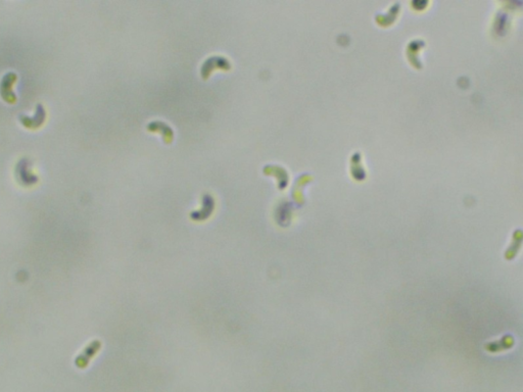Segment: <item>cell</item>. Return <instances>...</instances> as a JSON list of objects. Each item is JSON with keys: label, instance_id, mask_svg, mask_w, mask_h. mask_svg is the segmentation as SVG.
Here are the masks:
<instances>
[{"label": "cell", "instance_id": "obj_3", "mask_svg": "<svg viewBox=\"0 0 523 392\" xmlns=\"http://www.w3.org/2000/svg\"><path fill=\"white\" fill-rule=\"evenodd\" d=\"M30 163L28 162L27 159H23L18 164H17V168H15V172H17V174L22 175L21 176V180H24L25 179V183H34L37 181V178L28 173V167H29Z\"/></svg>", "mask_w": 523, "mask_h": 392}, {"label": "cell", "instance_id": "obj_1", "mask_svg": "<svg viewBox=\"0 0 523 392\" xmlns=\"http://www.w3.org/2000/svg\"><path fill=\"white\" fill-rule=\"evenodd\" d=\"M16 76L14 73H7L2 78L1 84H0V94L4 100L12 102L15 100V95L11 91V85L15 81Z\"/></svg>", "mask_w": 523, "mask_h": 392}, {"label": "cell", "instance_id": "obj_2", "mask_svg": "<svg viewBox=\"0 0 523 392\" xmlns=\"http://www.w3.org/2000/svg\"><path fill=\"white\" fill-rule=\"evenodd\" d=\"M44 119H45V110L41 104L37 105V109H36V113H35L34 117L26 116L23 114L20 116V120L23 123V125H25L27 127H31V128H36V127L40 126L43 123Z\"/></svg>", "mask_w": 523, "mask_h": 392}]
</instances>
